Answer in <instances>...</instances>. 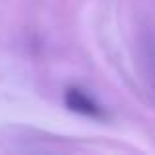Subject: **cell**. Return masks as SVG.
<instances>
[{"label": "cell", "instance_id": "obj_1", "mask_svg": "<svg viewBox=\"0 0 155 155\" xmlns=\"http://www.w3.org/2000/svg\"><path fill=\"white\" fill-rule=\"evenodd\" d=\"M65 106H67L71 112L81 114V116H87V118H94V120H104L106 112L104 108L96 102L92 96H88L84 91L77 87H69L65 91Z\"/></svg>", "mask_w": 155, "mask_h": 155}]
</instances>
